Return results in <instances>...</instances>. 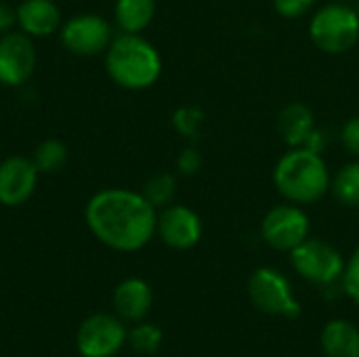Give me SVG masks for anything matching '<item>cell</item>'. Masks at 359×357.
Returning <instances> with one entry per match:
<instances>
[{
  "mask_svg": "<svg viewBox=\"0 0 359 357\" xmlns=\"http://www.w3.org/2000/svg\"><path fill=\"white\" fill-rule=\"evenodd\" d=\"M84 219L90 234L107 248L137 252L156 236L158 208L141 191L107 187L86 202Z\"/></svg>",
  "mask_w": 359,
  "mask_h": 357,
  "instance_id": "6da1fadb",
  "label": "cell"
},
{
  "mask_svg": "<svg viewBox=\"0 0 359 357\" xmlns=\"http://www.w3.org/2000/svg\"><path fill=\"white\" fill-rule=\"evenodd\" d=\"M105 69L118 86L126 90H145L158 82L162 57L141 34L120 32L105 50Z\"/></svg>",
  "mask_w": 359,
  "mask_h": 357,
  "instance_id": "7a4b0ae2",
  "label": "cell"
},
{
  "mask_svg": "<svg viewBox=\"0 0 359 357\" xmlns=\"http://www.w3.org/2000/svg\"><path fill=\"white\" fill-rule=\"evenodd\" d=\"M273 183L286 202L307 206L330 191V173L322 154L307 147H290L276 164Z\"/></svg>",
  "mask_w": 359,
  "mask_h": 357,
  "instance_id": "3957f363",
  "label": "cell"
},
{
  "mask_svg": "<svg viewBox=\"0 0 359 357\" xmlns=\"http://www.w3.org/2000/svg\"><path fill=\"white\" fill-rule=\"evenodd\" d=\"M309 36L328 55L347 53L359 40V13L345 2H330L311 17Z\"/></svg>",
  "mask_w": 359,
  "mask_h": 357,
  "instance_id": "277c9868",
  "label": "cell"
},
{
  "mask_svg": "<svg viewBox=\"0 0 359 357\" xmlns=\"http://www.w3.org/2000/svg\"><path fill=\"white\" fill-rule=\"evenodd\" d=\"M248 297L250 303L267 316L288 320L301 316V303L294 299L288 278L273 267H259L252 271L248 280Z\"/></svg>",
  "mask_w": 359,
  "mask_h": 357,
  "instance_id": "5b68a950",
  "label": "cell"
},
{
  "mask_svg": "<svg viewBox=\"0 0 359 357\" xmlns=\"http://www.w3.org/2000/svg\"><path fill=\"white\" fill-rule=\"evenodd\" d=\"M290 263L294 271L311 284L330 286L343 278L345 259L328 242L307 238L294 250H290Z\"/></svg>",
  "mask_w": 359,
  "mask_h": 357,
  "instance_id": "8992f818",
  "label": "cell"
},
{
  "mask_svg": "<svg viewBox=\"0 0 359 357\" xmlns=\"http://www.w3.org/2000/svg\"><path fill=\"white\" fill-rule=\"evenodd\" d=\"M61 44L76 57H95L105 53L114 40L111 25L105 17L95 13H80L61 23Z\"/></svg>",
  "mask_w": 359,
  "mask_h": 357,
  "instance_id": "52a82bcc",
  "label": "cell"
},
{
  "mask_svg": "<svg viewBox=\"0 0 359 357\" xmlns=\"http://www.w3.org/2000/svg\"><path fill=\"white\" fill-rule=\"evenodd\" d=\"M309 217L307 213L292 202L278 204L267 210L261 221V236L273 248L282 252L294 250L301 242L309 238Z\"/></svg>",
  "mask_w": 359,
  "mask_h": 357,
  "instance_id": "ba28073f",
  "label": "cell"
},
{
  "mask_svg": "<svg viewBox=\"0 0 359 357\" xmlns=\"http://www.w3.org/2000/svg\"><path fill=\"white\" fill-rule=\"evenodd\" d=\"M126 341V330L120 320L107 314L90 316L82 322L76 335V347L82 357L116 356Z\"/></svg>",
  "mask_w": 359,
  "mask_h": 357,
  "instance_id": "9c48e42d",
  "label": "cell"
},
{
  "mask_svg": "<svg viewBox=\"0 0 359 357\" xmlns=\"http://www.w3.org/2000/svg\"><path fill=\"white\" fill-rule=\"evenodd\" d=\"M36 69L34 38L23 32H8L0 36V84L21 86Z\"/></svg>",
  "mask_w": 359,
  "mask_h": 357,
  "instance_id": "30bf717a",
  "label": "cell"
},
{
  "mask_svg": "<svg viewBox=\"0 0 359 357\" xmlns=\"http://www.w3.org/2000/svg\"><path fill=\"white\" fill-rule=\"evenodd\" d=\"M156 234L160 236V240L166 246H170L175 250H189L202 240L204 225H202V219L198 217V213L191 210L189 206L168 204L158 215Z\"/></svg>",
  "mask_w": 359,
  "mask_h": 357,
  "instance_id": "8fae6325",
  "label": "cell"
},
{
  "mask_svg": "<svg viewBox=\"0 0 359 357\" xmlns=\"http://www.w3.org/2000/svg\"><path fill=\"white\" fill-rule=\"evenodd\" d=\"M38 168L32 158L8 156L0 162V204L15 208L23 206L36 191Z\"/></svg>",
  "mask_w": 359,
  "mask_h": 357,
  "instance_id": "7c38bea8",
  "label": "cell"
},
{
  "mask_svg": "<svg viewBox=\"0 0 359 357\" xmlns=\"http://www.w3.org/2000/svg\"><path fill=\"white\" fill-rule=\"evenodd\" d=\"M17 11V25L29 38H46L61 29L63 17L53 0H21Z\"/></svg>",
  "mask_w": 359,
  "mask_h": 357,
  "instance_id": "4fadbf2b",
  "label": "cell"
},
{
  "mask_svg": "<svg viewBox=\"0 0 359 357\" xmlns=\"http://www.w3.org/2000/svg\"><path fill=\"white\" fill-rule=\"evenodd\" d=\"M154 303V292L149 284L141 278H128L120 282L114 290V307L120 318L139 322L143 320Z\"/></svg>",
  "mask_w": 359,
  "mask_h": 357,
  "instance_id": "5bb4252c",
  "label": "cell"
},
{
  "mask_svg": "<svg viewBox=\"0 0 359 357\" xmlns=\"http://www.w3.org/2000/svg\"><path fill=\"white\" fill-rule=\"evenodd\" d=\"M313 130V112L305 103H288L278 116V133L288 147H303Z\"/></svg>",
  "mask_w": 359,
  "mask_h": 357,
  "instance_id": "9a60e30c",
  "label": "cell"
},
{
  "mask_svg": "<svg viewBox=\"0 0 359 357\" xmlns=\"http://www.w3.org/2000/svg\"><path fill=\"white\" fill-rule=\"evenodd\" d=\"M326 357H359V328L347 320H332L320 337Z\"/></svg>",
  "mask_w": 359,
  "mask_h": 357,
  "instance_id": "2e32d148",
  "label": "cell"
},
{
  "mask_svg": "<svg viewBox=\"0 0 359 357\" xmlns=\"http://www.w3.org/2000/svg\"><path fill=\"white\" fill-rule=\"evenodd\" d=\"M114 17L122 32L141 34L156 17V0H116Z\"/></svg>",
  "mask_w": 359,
  "mask_h": 357,
  "instance_id": "e0dca14e",
  "label": "cell"
},
{
  "mask_svg": "<svg viewBox=\"0 0 359 357\" xmlns=\"http://www.w3.org/2000/svg\"><path fill=\"white\" fill-rule=\"evenodd\" d=\"M330 191L343 206L359 208V160L345 164L334 175L330 183Z\"/></svg>",
  "mask_w": 359,
  "mask_h": 357,
  "instance_id": "ac0fdd59",
  "label": "cell"
},
{
  "mask_svg": "<svg viewBox=\"0 0 359 357\" xmlns=\"http://www.w3.org/2000/svg\"><path fill=\"white\" fill-rule=\"evenodd\" d=\"M32 160L40 175L59 173L67 164V147L59 139H44L32 154Z\"/></svg>",
  "mask_w": 359,
  "mask_h": 357,
  "instance_id": "d6986e66",
  "label": "cell"
},
{
  "mask_svg": "<svg viewBox=\"0 0 359 357\" xmlns=\"http://www.w3.org/2000/svg\"><path fill=\"white\" fill-rule=\"evenodd\" d=\"M156 208H166L172 204L177 194V179L170 173H156L147 179L143 191H141Z\"/></svg>",
  "mask_w": 359,
  "mask_h": 357,
  "instance_id": "ffe728a7",
  "label": "cell"
},
{
  "mask_svg": "<svg viewBox=\"0 0 359 357\" xmlns=\"http://www.w3.org/2000/svg\"><path fill=\"white\" fill-rule=\"evenodd\" d=\"M204 112L198 105H183L172 114V126L175 130L185 139H198L202 124H204Z\"/></svg>",
  "mask_w": 359,
  "mask_h": 357,
  "instance_id": "44dd1931",
  "label": "cell"
},
{
  "mask_svg": "<svg viewBox=\"0 0 359 357\" xmlns=\"http://www.w3.org/2000/svg\"><path fill=\"white\" fill-rule=\"evenodd\" d=\"M128 341L133 345L135 351L139 353H156L162 345V330L154 324H139L130 330L128 335Z\"/></svg>",
  "mask_w": 359,
  "mask_h": 357,
  "instance_id": "7402d4cb",
  "label": "cell"
},
{
  "mask_svg": "<svg viewBox=\"0 0 359 357\" xmlns=\"http://www.w3.org/2000/svg\"><path fill=\"white\" fill-rule=\"evenodd\" d=\"M343 288H345V295H347L355 305H359V246L353 250V255L349 257V261L345 263Z\"/></svg>",
  "mask_w": 359,
  "mask_h": 357,
  "instance_id": "603a6c76",
  "label": "cell"
},
{
  "mask_svg": "<svg viewBox=\"0 0 359 357\" xmlns=\"http://www.w3.org/2000/svg\"><path fill=\"white\" fill-rule=\"evenodd\" d=\"M200 168H202V154L198 151V147H194V145L183 147L181 154L177 156V170L185 177H191Z\"/></svg>",
  "mask_w": 359,
  "mask_h": 357,
  "instance_id": "cb8c5ba5",
  "label": "cell"
},
{
  "mask_svg": "<svg viewBox=\"0 0 359 357\" xmlns=\"http://www.w3.org/2000/svg\"><path fill=\"white\" fill-rule=\"evenodd\" d=\"M316 0H273L276 11L286 19H299L309 13Z\"/></svg>",
  "mask_w": 359,
  "mask_h": 357,
  "instance_id": "d4e9b609",
  "label": "cell"
},
{
  "mask_svg": "<svg viewBox=\"0 0 359 357\" xmlns=\"http://www.w3.org/2000/svg\"><path fill=\"white\" fill-rule=\"evenodd\" d=\"M341 143L343 147L355 158L359 160V116L355 118H349L343 128H341Z\"/></svg>",
  "mask_w": 359,
  "mask_h": 357,
  "instance_id": "484cf974",
  "label": "cell"
},
{
  "mask_svg": "<svg viewBox=\"0 0 359 357\" xmlns=\"http://www.w3.org/2000/svg\"><path fill=\"white\" fill-rule=\"evenodd\" d=\"M15 23H17V11L6 2H0V36L13 32Z\"/></svg>",
  "mask_w": 359,
  "mask_h": 357,
  "instance_id": "4316f807",
  "label": "cell"
},
{
  "mask_svg": "<svg viewBox=\"0 0 359 357\" xmlns=\"http://www.w3.org/2000/svg\"><path fill=\"white\" fill-rule=\"evenodd\" d=\"M355 11L359 13V0H355Z\"/></svg>",
  "mask_w": 359,
  "mask_h": 357,
  "instance_id": "83f0119b",
  "label": "cell"
},
{
  "mask_svg": "<svg viewBox=\"0 0 359 357\" xmlns=\"http://www.w3.org/2000/svg\"><path fill=\"white\" fill-rule=\"evenodd\" d=\"M334 2H345V0H334Z\"/></svg>",
  "mask_w": 359,
  "mask_h": 357,
  "instance_id": "f1b7e54d",
  "label": "cell"
}]
</instances>
